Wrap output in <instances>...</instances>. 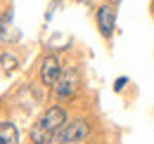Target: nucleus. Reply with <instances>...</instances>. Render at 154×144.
<instances>
[{
    "instance_id": "obj_3",
    "label": "nucleus",
    "mask_w": 154,
    "mask_h": 144,
    "mask_svg": "<svg viewBox=\"0 0 154 144\" xmlns=\"http://www.w3.org/2000/svg\"><path fill=\"white\" fill-rule=\"evenodd\" d=\"M59 59L55 54H50V57H45L43 59V66H40V80H43V85H48V88H55V83L59 80Z\"/></svg>"
},
{
    "instance_id": "obj_4",
    "label": "nucleus",
    "mask_w": 154,
    "mask_h": 144,
    "mask_svg": "<svg viewBox=\"0 0 154 144\" xmlns=\"http://www.w3.org/2000/svg\"><path fill=\"white\" fill-rule=\"evenodd\" d=\"M97 26H100V31H102L104 38H109L114 33V28H116V10L112 5H102V7L97 10Z\"/></svg>"
},
{
    "instance_id": "obj_2",
    "label": "nucleus",
    "mask_w": 154,
    "mask_h": 144,
    "mask_svg": "<svg viewBox=\"0 0 154 144\" xmlns=\"http://www.w3.org/2000/svg\"><path fill=\"white\" fill-rule=\"evenodd\" d=\"M88 132H90V125H88V121L78 118V121H71V123H64V125H62V130L57 132V140H59L62 144L83 142V140L88 137Z\"/></svg>"
},
{
    "instance_id": "obj_10",
    "label": "nucleus",
    "mask_w": 154,
    "mask_h": 144,
    "mask_svg": "<svg viewBox=\"0 0 154 144\" xmlns=\"http://www.w3.org/2000/svg\"><path fill=\"white\" fill-rule=\"evenodd\" d=\"M152 10H154V5H152Z\"/></svg>"
},
{
    "instance_id": "obj_9",
    "label": "nucleus",
    "mask_w": 154,
    "mask_h": 144,
    "mask_svg": "<svg viewBox=\"0 0 154 144\" xmlns=\"http://www.w3.org/2000/svg\"><path fill=\"white\" fill-rule=\"evenodd\" d=\"M126 83H128V78H126V76H123V78H116V83H114V90H116V92H121L123 88H126Z\"/></svg>"
},
{
    "instance_id": "obj_1",
    "label": "nucleus",
    "mask_w": 154,
    "mask_h": 144,
    "mask_svg": "<svg viewBox=\"0 0 154 144\" xmlns=\"http://www.w3.org/2000/svg\"><path fill=\"white\" fill-rule=\"evenodd\" d=\"M66 123V111L59 106L48 109L43 116L38 118V123L31 128V142L33 144H50L52 137H57V132L62 125Z\"/></svg>"
},
{
    "instance_id": "obj_5",
    "label": "nucleus",
    "mask_w": 154,
    "mask_h": 144,
    "mask_svg": "<svg viewBox=\"0 0 154 144\" xmlns=\"http://www.w3.org/2000/svg\"><path fill=\"white\" fill-rule=\"evenodd\" d=\"M74 88H76V85H74V78H69V76H66V78H59L57 83H55V92H57L59 99L71 97V94H74Z\"/></svg>"
},
{
    "instance_id": "obj_7",
    "label": "nucleus",
    "mask_w": 154,
    "mask_h": 144,
    "mask_svg": "<svg viewBox=\"0 0 154 144\" xmlns=\"http://www.w3.org/2000/svg\"><path fill=\"white\" fill-rule=\"evenodd\" d=\"M10 24H12V10L5 12L2 19H0V38H2V40H7V26H10Z\"/></svg>"
},
{
    "instance_id": "obj_6",
    "label": "nucleus",
    "mask_w": 154,
    "mask_h": 144,
    "mask_svg": "<svg viewBox=\"0 0 154 144\" xmlns=\"http://www.w3.org/2000/svg\"><path fill=\"white\" fill-rule=\"evenodd\" d=\"M17 142V128L12 123H0V144H14Z\"/></svg>"
},
{
    "instance_id": "obj_8",
    "label": "nucleus",
    "mask_w": 154,
    "mask_h": 144,
    "mask_svg": "<svg viewBox=\"0 0 154 144\" xmlns=\"http://www.w3.org/2000/svg\"><path fill=\"white\" fill-rule=\"evenodd\" d=\"M2 69H5V71H14V69H17V57L2 54Z\"/></svg>"
}]
</instances>
